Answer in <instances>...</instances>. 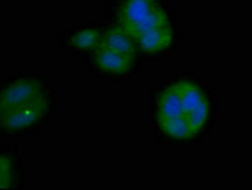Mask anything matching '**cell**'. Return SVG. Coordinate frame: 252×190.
Returning a JSON list of instances; mask_svg holds the SVG:
<instances>
[{"mask_svg":"<svg viewBox=\"0 0 252 190\" xmlns=\"http://www.w3.org/2000/svg\"><path fill=\"white\" fill-rule=\"evenodd\" d=\"M46 112H47V104L45 98L41 96L27 104L0 113V128L6 132L22 131L39 122Z\"/></svg>","mask_w":252,"mask_h":190,"instance_id":"cell-1","label":"cell"},{"mask_svg":"<svg viewBox=\"0 0 252 190\" xmlns=\"http://www.w3.org/2000/svg\"><path fill=\"white\" fill-rule=\"evenodd\" d=\"M43 96L42 85L37 79L23 77L10 84L0 93V113L21 107Z\"/></svg>","mask_w":252,"mask_h":190,"instance_id":"cell-2","label":"cell"},{"mask_svg":"<svg viewBox=\"0 0 252 190\" xmlns=\"http://www.w3.org/2000/svg\"><path fill=\"white\" fill-rule=\"evenodd\" d=\"M94 61L103 71L112 72V74H126L133 67L134 57L109 50V48L96 47Z\"/></svg>","mask_w":252,"mask_h":190,"instance_id":"cell-3","label":"cell"},{"mask_svg":"<svg viewBox=\"0 0 252 190\" xmlns=\"http://www.w3.org/2000/svg\"><path fill=\"white\" fill-rule=\"evenodd\" d=\"M172 39H174V33L171 28L169 26H163V27L142 33L141 36L137 37L136 42L145 52L155 54L169 47Z\"/></svg>","mask_w":252,"mask_h":190,"instance_id":"cell-4","label":"cell"},{"mask_svg":"<svg viewBox=\"0 0 252 190\" xmlns=\"http://www.w3.org/2000/svg\"><path fill=\"white\" fill-rule=\"evenodd\" d=\"M98 47L109 48V50L117 51V52L132 57H134V54H136V43H134L133 38L122 27L108 30L101 36Z\"/></svg>","mask_w":252,"mask_h":190,"instance_id":"cell-5","label":"cell"},{"mask_svg":"<svg viewBox=\"0 0 252 190\" xmlns=\"http://www.w3.org/2000/svg\"><path fill=\"white\" fill-rule=\"evenodd\" d=\"M174 86H175L176 92L179 93L187 119L196 109H199L203 105L209 104L203 92L196 84L191 83V81H180Z\"/></svg>","mask_w":252,"mask_h":190,"instance_id":"cell-6","label":"cell"},{"mask_svg":"<svg viewBox=\"0 0 252 190\" xmlns=\"http://www.w3.org/2000/svg\"><path fill=\"white\" fill-rule=\"evenodd\" d=\"M155 8V0H126L121 9V27L127 28L138 23Z\"/></svg>","mask_w":252,"mask_h":190,"instance_id":"cell-7","label":"cell"},{"mask_svg":"<svg viewBox=\"0 0 252 190\" xmlns=\"http://www.w3.org/2000/svg\"><path fill=\"white\" fill-rule=\"evenodd\" d=\"M175 117H185L183 103L176 92L175 86H171L170 89L161 95L158 104V122L165 119L175 118ZM187 118V117H185Z\"/></svg>","mask_w":252,"mask_h":190,"instance_id":"cell-8","label":"cell"},{"mask_svg":"<svg viewBox=\"0 0 252 190\" xmlns=\"http://www.w3.org/2000/svg\"><path fill=\"white\" fill-rule=\"evenodd\" d=\"M163 26H169L167 14L163 12V10H161L160 8L156 6V8H155L146 18H143L142 21L133 24V26H129V27L127 28H123V30H125L132 38L136 39L137 37L141 36L142 33L156 30V28L163 27Z\"/></svg>","mask_w":252,"mask_h":190,"instance_id":"cell-9","label":"cell"},{"mask_svg":"<svg viewBox=\"0 0 252 190\" xmlns=\"http://www.w3.org/2000/svg\"><path fill=\"white\" fill-rule=\"evenodd\" d=\"M158 126L162 129V132L170 137L178 138V140H188L193 137V132L190 128L189 122L185 117H175V118L165 119L158 122Z\"/></svg>","mask_w":252,"mask_h":190,"instance_id":"cell-10","label":"cell"},{"mask_svg":"<svg viewBox=\"0 0 252 190\" xmlns=\"http://www.w3.org/2000/svg\"><path fill=\"white\" fill-rule=\"evenodd\" d=\"M100 38L101 36L98 30L85 28V30L75 33L71 42L75 47L80 48V50H90V48L95 50L100 43Z\"/></svg>","mask_w":252,"mask_h":190,"instance_id":"cell-11","label":"cell"},{"mask_svg":"<svg viewBox=\"0 0 252 190\" xmlns=\"http://www.w3.org/2000/svg\"><path fill=\"white\" fill-rule=\"evenodd\" d=\"M10 160L9 158H4V156H0V175L6 174V172H10Z\"/></svg>","mask_w":252,"mask_h":190,"instance_id":"cell-12","label":"cell"},{"mask_svg":"<svg viewBox=\"0 0 252 190\" xmlns=\"http://www.w3.org/2000/svg\"><path fill=\"white\" fill-rule=\"evenodd\" d=\"M12 183V172H6V174L0 175V188H10Z\"/></svg>","mask_w":252,"mask_h":190,"instance_id":"cell-13","label":"cell"}]
</instances>
